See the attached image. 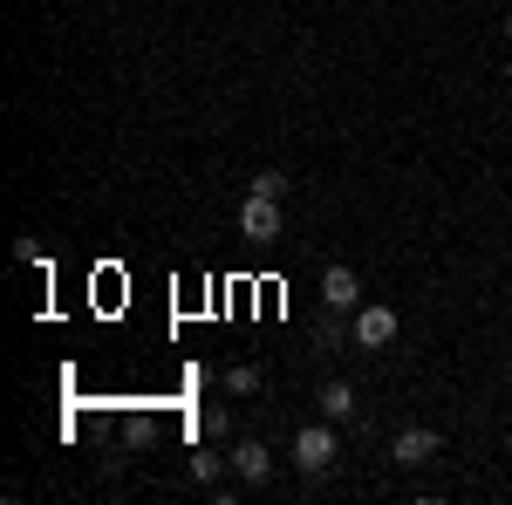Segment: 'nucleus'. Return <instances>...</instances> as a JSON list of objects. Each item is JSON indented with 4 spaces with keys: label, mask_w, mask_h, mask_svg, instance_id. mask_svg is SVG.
I'll use <instances>...</instances> for the list:
<instances>
[{
    "label": "nucleus",
    "mask_w": 512,
    "mask_h": 505,
    "mask_svg": "<svg viewBox=\"0 0 512 505\" xmlns=\"http://www.w3.org/2000/svg\"><path fill=\"white\" fill-rule=\"evenodd\" d=\"M335 451H342V437H335V424H328V417H315V424L294 430V471H301L308 485H315L321 471L335 465Z\"/></svg>",
    "instance_id": "f257e3e1"
},
{
    "label": "nucleus",
    "mask_w": 512,
    "mask_h": 505,
    "mask_svg": "<svg viewBox=\"0 0 512 505\" xmlns=\"http://www.w3.org/2000/svg\"><path fill=\"white\" fill-rule=\"evenodd\" d=\"M349 342H355V349H390V342H396V308L362 301V308L349 314Z\"/></svg>",
    "instance_id": "f03ea898"
},
{
    "label": "nucleus",
    "mask_w": 512,
    "mask_h": 505,
    "mask_svg": "<svg viewBox=\"0 0 512 505\" xmlns=\"http://www.w3.org/2000/svg\"><path fill=\"white\" fill-rule=\"evenodd\" d=\"M431 458H437V430L410 424V430H396V437H390V465H403V471H424Z\"/></svg>",
    "instance_id": "7ed1b4c3"
},
{
    "label": "nucleus",
    "mask_w": 512,
    "mask_h": 505,
    "mask_svg": "<svg viewBox=\"0 0 512 505\" xmlns=\"http://www.w3.org/2000/svg\"><path fill=\"white\" fill-rule=\"evenodd\" d=\"M233 478L239 485H267V478H274V451H267L260 437H239L233 444Z\"/></svg>",
    "instance_id": "20e7f679"
},
{
    "label": "nucleus",
    "mask_w": 512,
    "mask_h": 505,
    "mask_svg": "<svg viewBox=\"0 0 512 505\" xmlns=\"http://www.w3.org/2000/svg\"><path fill=\"white\" fill-rule=\"evenodd\" d=\"M239 233L246 239H280V198L253 192L246 205H239Z\"/></svg>",
    "instance_id": "39448f33"
},
{
    "label": "nucleus",
    "mask_w": 512,
    "mask_h": 505,
    "mask_svg": "<svg viewBox=\"0 0 512 505\" xmlns=\"http://www.w3.org/2000/svg\"><path fill=\"white\" fill-rule=\"evenodd\" d=\"M321 308H335V314L362 308V280H355V267H328L321 273Z\"/></svg>",
    "instance_id": "423d86ee"
},
{
    "label": "nucleus",
    "mask_w": 512,
    "mask_h": 505,
    "mask_svg": "<svg viewBox=\"0 0 512 505\" xmlns=\"http://www.w3.org/2000/svg\"><path fill=\"white\" fill-rule=\"evenodd\" d=\"M315 410L328 417V424H355V410H362V403H355V389H349V383H321Z\"/></svg>",
    "instance_id": "0eeeda50"
},
{
    "label": "nucleus",
    "mask_w": 512,
    "mask_h": 505,
    "mask_svg": "<svg viewBox=\"0 0 512 505\" xmlns=\"http://www.w3.org/2000/svg\"><path fill=\"white\" fill-rule=\"evenodd\" d=\"M226 471H233V451H205V444L192 451V478H198V485H219Z\"/></svg>",
    "instance_id": "6e6552de"
},
{
    "label": "nucleus",
    "mask_w": 512,
    "mask_h": 505,
    "mask_svg": "<svg viewBox=\"0 0 512 505\" xmlns=\"http://www.w3.org/2000/svg\"><path fill=\"white\" fill-rule=\"evenodd\" d=\"M226 389H233V396H260V369H253V362L226 369Z\"/></svg>",
    "instance_id": "1a4fd4ad"
},
{
    "label": "nucleus",
    "mask_w": 512,
    "mask_h": 505,
    "mask_svg": "<svg viewBox=\"0 0 512 505\" xmlns=\"http://www.w3.org/2000/svg\"><path fill=\"white\" fill-rule=\"evenodd\" d=\"M226 430H233L226 410H205V417H198V437H226Z\"/></svg>",
    "instance_id": "9d476101"
},
{
    "label": "nucleus",
    "mask_w": 512,
    "mask_h": 505,
    "mask_svg": "<svg viewBox=\"0 0 512 505\" xmlns=\"http://www.w3.org/2000/svg\"><path fill=\"white\" fill-rule=\"evenodd\" d=\"M253 192H267V198H287V171H260V178H253Z\"/></svg>",
    "instance_id": "9b49d317"
},
{
    "label": "nucleus",
    "mask_w": 512,
    "mask_h": 505,
    "mask_svg": "<svg viewBox=\"0 0 512 505\" xmlns=\"http://www.w3.org/2000/svg\"><path fill=\"white\" fill-rule=\"evenodd\" d=\"M506 41H512V14H506Z\"/></svg>",
    "instance_id": "f8f14e48"
},
{
    "label": "nucleus",
    "mask_w": 512,
    "mask_h": 505,
    "mask_svg": "<svg viewBox=\"0 0 512 505\" xmlns=\"http://www.w3.org/2000/svg\"><path fill=\"white\" fill-rule=\"evenodd\" d=\"M506 89H512V62H506Z\"/></svg>",
    "instance_id": "ddd939ff"
}]
</instances>
